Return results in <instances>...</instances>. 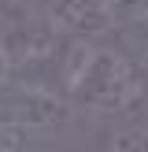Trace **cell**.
I'll return each instance as SVG.
<instances>
[{"label": "cell", "mask_w": 148, "mask_h": 152, "mask_svg": "<svg viewBox=\"0 0 148 152\" xmlns=\"http://www.w3.org/2000/svg\"><path fill=\"white\" fill-rule=\"evenodd\" d=\"M144 86H141V74L122 52L115 48H78L70 67V96L89 111H100V115H118V111H130L141 100Z\"/></svg>", "instance_id": "obj_1"}, {"label": "cell", "mask_w": 148, "mask_h": 152, "mask_svg": "<svg viewBox=\"0 0 148 152\" xmlns=\"http://www.w3.org/2000/svg\"><path fill=\"white\" fill-rule=\"evenodd\" d=\"M48 15L78 37H96L115 26L107 0H48Z\"/></svg>", "instance_id": "obj_2"}, {"label": "cell", "mask_w": 148, "mask_h": 152, "mask_svg": "<svg viewBox=\"0 0 148 152\" xmlns=\"http://www.w3.org/2000/svg\"><path fill=\"white\" fill-rule=\"evenodd\" d=\"M107 4H111L115 22H122V26H133L148 15V0H107Z\"/></svg>", "instance_id": "obj_3"}, {"label": "cell", "mask_w": 148, "mask_h": 152, "mask_svg": "<svg viewBox=\"0 0 148 152\" xmlns=\"http://www.w3.org/2000/svg\"><path fill=\"white\" fill-rule=\"evenodd\" d=\"M130 34H133V37H137V41L148 48V15H144L141 22H133V26H130Z\"/></svg>", "instance_id": "obj_4"}, {"label": "cell", "mask_w": 148, "mask_h": 152, "mask_svg": "<svg viewBox=\"0 0 148 152\" xmlns=\"http://www.w3.org/2000/svg\"><path fill=\"white\" fill-rule=\"evenodd\" d=\"M4 74H7V52H4V45H0V82H4Z\"/></svg>", "instance_id": "obj_5"}, {"label": "cell", "mask_w": 148, "mask_h": 152, "mask_svg": "<svg viewBox=\"0 0 148 152\" xmlns=\"http://www.w3.org/2000/svg\"><path fill=\"white\" fill-rule=\"evenodd\" d=\"M0 152H4V148H0Z\"/></svg>", "instance_id": "obj_6"}]
</instances>
